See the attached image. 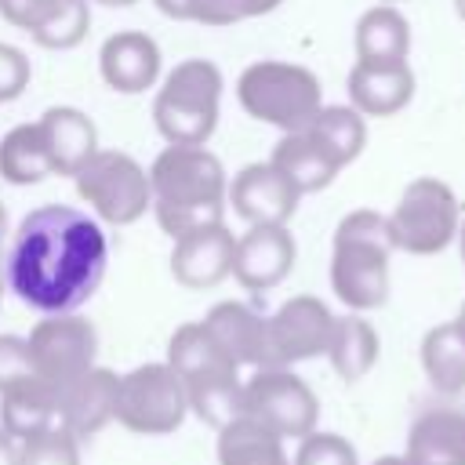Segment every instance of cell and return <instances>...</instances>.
<instances>
[{"label": "cell", "mask_w": 465, "mask_h": 465, "mask_svg": "<svg viewBox=\"0 0 465 465\" xmlns=\"http://www.w3.org/2000/svg\"><path fill=\"white\" fill-rule=\"evenodd\" d=\"M454 11H458V18L465 22V0H454Z\"/></svg>", "instance_id": "obj_45"}, {"label": "cell", "mask_w": 465, "mask_h": 465, "mask_svg": "<svg viewBox=\"0 0 465 465\" xmlns=\"http://www.w3.org/2000/svg\"><path fill=\"white\" fill-rule=\"evenodd\" d=\"M0 294H4V291H0Z\"/></svg>", "instance_id": "obj_48"}, {"label": "cell", "mask_w": 465, "mask_h": 465, "mask_svg": "<svg viewBox=\"0 0 465 465\" xmlns=\"http://www.w3.org/2000/svg\"><path fill=\"white\" fill-rule=\"evenodd\" d=\"M269 163H272L302 196L327 189V185L338 178V171H341V167L323 153V145H320L309 131H291V134H283V138L276 142Z\"/></svg>", "instance_id": "obj_24"}, {"label": "cell", "mask_w": 465, "mask_h": 465, "mask_svg": "<svg viewBox=\"0 0 465 465\" xmlns=\"http://www.w3.org/2000/svg\"><path fill=\"white\" fill-rule=\"evenodd\" d=\"M29 76H33V65H29L25 51L0 40V105L15 102L29 87Z\"/></svg>", "instance_id": "obj_36"}, {"label": "cell", "mask_w": 465, "mask_h": 465, "mask_svg": "<svg viewBox=\"0 0 465 465\" xmlns=\"http://www.w3.org/2000/svg\"><path fill=\"white\" fill-rule=\"evenodd\" d=\"M305 131L323 145V153L338 167L352 163L367 145V116L356 113L352 105H320V113Z\"/></svg>", "instance_id": "obj_29"}, {"label": "cell", "mask_w": 465, "mask_h": 465, "mask_svg": "<svg viewBox=\"0 0 465 465\" xmlns=\"http://www.w3.org/2000/svg\"><path fill=\"white\" fill-rule=\"evenodd\" d=\"M381 4H396V0H381Z\"/></svg>", "instance_id": "obj_47"}, {"label": "cell", "mask_w": 465, "mask_h": 465, "mask_svg": "<svg viewBox=\"0 0 465 465\" xmlns=\"http://www.w3.org/2000/svg\"><path fill=\"white\" fill-rule=\"evenodd\" d=\"M389 218L360 207L349 211L334 229L331 247V291L352 312H371L389 302V262H392Z\"/></svg>", "instance_id": "obj_3"}, {"label": "cell", "mask_w": 465, "mask_h": 465, "mask_svg": "<svg viewBox=\"0 0 465 465\" xmlns=\"http://www.w3.org/2000/svg\"><path fill=\"white\" fill-rule=\"evenodd\" d=\"M302 193L265 160L247 163L229 182V203L232 214H240L247 225H287L298 211Z\"/></svg>", "instance_id": "obj_13"}, {"label": "cell", "mask_w": 465, "mask_h": 465, "mask_svg": "<svg viewBox=\"0 0 465 465\" xmlns=\"http://www.w3.org/2000/svg\"><path fill=\"white\" fill-rule=\"evenodd\" d=\"M58 0H0V18L11 22L15 29H25L33 33L54 7Z\"/></svg>", "instance_id": "obj_37"}, {"label": "cell", "mask_w": 465, "mask_h": 465, "mask_svg": "<svg viewBox=\"0 0 465 465\" xmlns=\"http://www.w3.org/2000/svg\"><path fill=\"white\" fill-rule=\"evenodd\" d=\"M0 465H18V440L0 429Z\"/></svg>", "instance_id": "obj_38"}, {"label": "cell", "mask_w": 465, "mask_h": 465, "mask_svg": "<svg viewBox=\"0 0 465 465\" xmlns=\"http://www.w3.org/2000/svg\"><path fill=\"white\" fill-rule=\"evenodd\" d=\"M4 258H7V211L0 203V291H4Z\"/></svg>", "instance_id": "obj_40"}, {"label": "cell", "mask_w": 465, "mask_h": 465, "mask_svg": "<svg viewBox=\"0 0 465 465\" xmlns=\"http://www.w3.org/2000/svg\"><path fill=\"white\" fill-rule=\"evenodd\" d=\"M76 196L109 225H131L153 211L149 171L124 149H98L76 174Z\"/></svg>", "instance_id": "obj_7"}, {"label": "cell", "mask_w": 465, "mask_h": 465, "mask_svg": "<svg viewBox=\"0 0 465 465\" xmlns=\"http://www.w3.org/2000/svg\"><path fill=\"white\" fill-rule=\"evenodd\" d=\"M389 218V232H392V247L407 251V254H440L450 247V240H458V225H461V203L454 196V189L443 178H414L392 214Z\"/></svg>", "instance_id": "obj_6"}, {"label": "cell", "mask_w": 465, "mask_h": 465, "mask_svg": "<svg viewBox=\"0 0 465 465\" xmlns=\"http://www.w3.org/2000/svg\"><path fill=\"white\" fill-rule=\"evenodd\" d=\"M185 396H189V411L214 432L243 418V378L240 367L232 363L185 378Z\"/></svg>", "instance_id": "obj_21"}, {"label": "cell", "mask_w": 465, "mask_h": 465, "mask_svg": "<svg viewBox=\"0 0 465 465\" xmlns=\"http://www.w3.org/2000/svg\"><path fill=\"white\" fill-rule=\"evenodd\" d=\"M58 425V392L44 381H22L7 392H0V429L7 436H15L18 443L47 432Z\"/></svg>", "instance_id": "obj_22"}, {"label": "cell", "mask_w": 465, "mask_h": 465, "mask_svg": "<svg viewBox=\"0 0 465 465\" xmlns=\"http://www.w3.org/2000/svg\"><path fill=\"white\" fill-rule=\"evenodd\" d=\"M283 0H251V18H258V15H269V11H276Z\"/></svg>", "instance_id": "obj_41"}, {"label": "cell", "mask_w": 465, "mask_h": 465, "mask_svg": "<svg viewBox=\"0 0 465 465\" xmlns=\"http://www.w3.org/2000/svg\"><path fill=\"white\" fill-rule=\"evenodd\" d=\"M458 327L465 331V302H461V312H458Z\"/></svg>", "instance_id": "obj_46"}, {"label": "cell", "mask_w": 465, "mask_h": 465, "mask_svg": "<svg viewBox=\"0 0 465 465\" xmlns=\"http://www.w3.org/2000/svg\"><path fill=\"white\" fill-rule=\"evenodd\" d=\"M414 98V73L407 62L374 65L356 62L349 69V105L363 116H392Z\"/></svg>", "instance_id": "obj_18"}, {"label": "cell", "mask_w": 465, "mask_h": 465, "mask_svg": "<svg viewBox=\"0 0 465 465\" xmlns=\"http://www.w3.org/2000/svg\"><path fill=\"white\" fill-rule=\"evenodd\" d=\"M116 392L120 374L94 363L91 371L58 389V425L76 440L98 436L109 421H116Z\"/></svg>", "instance_id": "obj_16"}, {"label": "cell", "mask_w": 465, "mask_h": 465, "mask_svg": "<svg viewBox=\"0 0 465 465\" xmlns=\"http://www.w3.org/2000/svg\"><path fill=\"white\" fill-rule=\"evenodd\" d=\"M421 371L429 385L443 396L465 392V331L458 320L436 323L421 338Z\"/></svg>", "instance_id": "obj_26"}, {"label": "cell", "mask_w": 465, "mask_h": 465, "mask_svg": "<svg viewBox=\"0 0 465 465\" xmlns=\"http://www.w3.org/2000/svg\"><path fill=\"white\" fill-rule=\"evenodd\" d=\"M371 465H414L407 454H381V458H374Z\"/></svg>", "instance_id": "obj_42"}, {"label": "cell", "mask_w": 465, "mask_h": 465, "mask_svg": "<svg viewBox=\"0 0 465 465\" xmlns=\"http://www.w3.org/2000/svg\"><path fill=\"white\" fill-rule=\"evenodd\" d=\"M414 465H465V411L432 407L411 421L407 450Z\"/></svg>", "instance_id": "obj_19"}, {"label": "cell", "mask_w": 465, "mask_h": 465, "mask_svg": "<svg viewBox=\"0 0 465 465\" xmlns=\"http://www.w3.org/2000/svg\"><path fill=\"white\" fill-rule=\"evenodd\" d=\"M87 29H91V7H87V0H58L51 7V15L29 36L40 47H47V51H69V47H76L87 36Z\"/></svg>", "instance_id": "obj_31"}, {"label": "cell", "mask_w": 465, "mask_h": 465, "mask_svg": "<svg viewBox=\"0 0 465 465\" xmlns=\"http://www.w3.org/2000/svg\"><path fill=\"white\" fill-rule=\"evenodd\" d=\"M334 312L316 294H294L269 316V341L276 367H291L327 352Z\"/></svg>", "instance_id": "obj_11"}, {"label": "cell", "mask_w": 465, "mask_h": 465, "mask_svg": "<svg viewBox=\"0 0 465 465\" xmlns=\"http://www.w3.org/2000/svg\"><path fill=\"white\" fill-rule=\"evenodd\" d=\"M18 465H84L80 461V440L65 432L62 425L18 443Z\"/></svg>", "instance_id": "obj_32"}, {"label": "cell", "mask_w": 465, "mask_h": 465, "mask_svg": "<svg viewBox=\"0 0 465 465\" xmlns=\"http://www.w3.org/2000/svg\"><path fill=\"white\" fill-rule=\"evenodd\" d=\"M251 18V0H185V22L225 29Z\"/></svg>", "instance_id": "obj_35"}, {"label": "cell", "mask_w": 465, "mask_h": 465, "mask_svg": "<svg viewBox=\"0 0 465 465\" xmlns=\"http://www.w3.org/2000/svg\"><path fill=\"white\" fill-rule=\"evenodd\" d=\"M236 102L251 120L280 127L283 134L305 131L323 105V87L312 69L298 62L262 58L251 62L236 80Z\"/></svg>", "instance_id": "obj_5"}, {"label": "cell", "mask_w": 465, "mask_h": 465, "mask_svg": "<svg viewBox=\"0 0 465 465\" xmlns=\"http://www.w3.org/2000/svg\"><path fill=\"white\" fill-rule=\"evenodd\" d=\"M232 251H236V236L225 229V222L193 229L174 240L171 276L185 291H211L225 276H232Z\"/></svg>", "instance_id": "obj_15"}, {"label": "cell", "mask_w": 465, "mask_h": 465, "mask_svg": "<svg viewBox=\"0 0 465 465\" xmlns=\"http://www.w3.org/2000/svg\"><path fill=\"white\" fill-rule=\"evenodd\" d=\"M378 349H381V341H378V331L371 327V320H363L360 312H349V316H334V331H331L323 356L331 360V367L341 381H360L378 363Z\"/></svg>", "instance_id": "obj_25"}, {"label": "cell", "mask_w": 465, "mask_h": 465, "mask_svg": "<svg viewBox=\"0 0 465 465\" xmlns=\"http://www.w3.org/2000/svg\"><path fill=\"white\" fill-rule=\"evenodd\" d=\"M149 185L153 214L171 240L225 218L229 178L207 145H167L149 167Z\"/></svg>", "instance_id": "obj_2"}, {"label": "cell", "mask_w": 465, "mask_h": 465, "mask_svg": "<svg viewBox=\"0 0 465 465\" xmlns=\"http://www.w3.org/2000/svg\"><path fill=\"white\" fill-rule=\"evenodd\" d=\"M222 69L211 58H185L178 62L156 98H153V124L167 145H207L218 127L222 109Z\"/></svg>", "instance_id": "obj_4"}, {"label": "cell", "mask_w": 465, "mask_h": 465, "mask_svg": "<svg viewBox=\"0 0 465 465\" xmlns=\"http://www.w3.org/2000/svg\"><path fill=\"white\" fill-rule=\"evenodd\" d=\"M54 174L40 124H18L0 138V178L11 185H36Z\"/></svg>", "instance_id": "obj_27"}, {"label": "cell", "mask_w": 465, "mask_h": 465, "mask_svg": "<svg viewBox=\"0 0 465 465\" xmlns=\"http://www.w3.org/2000/svg\"><path fill=\"white\" fill-rule=\"evenodd\" d=\"M36 124L44 131V142H47L54 174L73 178L98 153V131H94L91 116L80 113V109H73V105H51Z\"/></svg>", "instance_id": "obj_20"}, {"label": "cell", "mask_w": 465, "mask_h": 465, "mask_svg": "<svg viewBox=\"0 0 465 465\" xmlns=\"http://www.w3.org/2000/svg\"><path fill=\"white\" fill-rule=\"evenodd\" d=\"M167 363L178 371V378L185 381V378H193V374H203V371H211V367H225V363H232L218 345H214V338L207 334V327L196 320V323H182L174 334H171V341H167ZM236 367V363H232Z\"/></svg>", "instance_id": "obj_30"}, {"label": "cell", "mask_w": 465, "mask_h": 465, "mask_svg": "<svg viewBox=\"0 0 465 465\" xmlns=\"http://www.w3.org/2000/svg\"><path fill=\"white\" fill-rule=\"evenodd\" d=\"M294 258L298 243L287 232V225H247V232L236 236L232 280L243 291H272L291 276Z\"/></svg>", "instance_id": "obj_12"}, {"label": "cell", "mask_w": 465, "mask_h": 465, "mask_svg": "<svg viewBox=\"0 0 465 465\" xmlns=\"http://www.w3.org/2000/svg\"><path fill=\"white\" fill-rule=\"evenodd\" d=\"M98 4H105V7H131L134 0H98Z\"/></svg>", "instance_id": "obj_44"}, {"label": "cell", "mask_w": 465, "mask_h": 465, "mask_svg": "<svg viewBox=\"0 0 465 465\" xmlns=\"http://www.w3.org/2000/svg\"><path fill=\"white\" fill-rule=\"evenodd\" d=\"M160 47L142 29H120L98 47V73L120 94H142L160 80Z\"/></svg>", "instance_id": "obj_17"}, {"label": "cell", "mask_w": 465, "mask_h": 465, "mask_svg": "<svg viewBox=\"0 0 465 465\" xmlns=\"http://www.w3.org/2000/svg\"><path fill=\"white\" fill-rule=\"evenodd\" d=\"M105 265L109 240L98 218L69 203H44L29 211L11 232L4 283L22 305L58 316L91 302L105 280Z\"/></svg>", "instance_id": "obj_1"}, {"label": "cell", "mask_w": 465, "mask_h": 465, "mask_svg": "<svg viewBox=\"0 0 465 465\" xmlns=\"http://www.w3.org/2000/svg\"><path fill=\"white\" fill-rule=\"evenodd\" d=\"M189 414V396L185 381L178 371L163 363H142L127 374H120V392H116V421L127 432L138 436H167L182 429Z\"/></svg>", "instance_id": "obj_8"}, {"label": "cell", "mask_w": 465, "mask_h": 465, "mask_svg": "<svg viewBox=\"0 0 465 465\" xmlns=\"http://www.w3.org/2000/svg\"><path fill=\"white\" fill-rule=\"evenodd\" d=\"M160 7V15L174 18V22H185V0H153Z\"/></svg>", "instance_id": "obj_39"}, {"label": "cell", "mask_w": 465, "mask_h": 465, "mask_svg": "<svg viewBox=\"0 0 465 465\" xmlns=\"http://www.w3.org/2000/svg\"><path fill=\"white\" fill-rule=\"evenodd\" d=\"M458 247H461V262H465V218H461V225H458Z\"/></svg>", "instance_id": "obj_43"}, {"label": "cell", "mask_w": 465, "mask_h": 465, "mask_svg": "<svg viewBox=\"0 0 465 465\" xmlns=\"http://www.w3.org/2000/svg\"><path fill=\"white\" fill-rule=\"evenodd\" d=\"M40 378L33 367V352H29V338L22 334H0V392Z\"/></svg>", "instance_id": "obj_34"}, {"label": "cell", "mask_w": 465, "mask_h": 465, "mask_svg": "<svg viewBox=\"0 0 465 465\" xmlns=\"http://www.w3.org/2000/svg\"><path fill=\"white\" fill-rule=\"evenodd\" d=\"M214 345L236 363V367H276L272 341H269V316L251 309L247 302H218L200 320Z\"/></svg>", "instance_id": "obj_14"}, {"label": "cell", "mask_w": 465, "mask_h": 465, "mask_svg": "<svg viewBox=\"0 0 465 465\" xmlns=\"http://www.w3.org/2000/svg\"><path fill=\"white\" fill-rule=\"evenodd\" d=\"M29 352H33L36 374L58 392L62 385H69L73 378H80L84 371L94 367L98 331L91 320H84L76 312L44 316L29 331Z\"/></svg>", "instance_id": "obj_10"}, {"label": "cell", "mask_w": 465, "mask_h": 465, "mask_svg": "<svg viewBox=\"0 0 465 465\" xmlns=\"http://www.w3.org/2000/svg\"><path fill=\"white\" fill-rule=\"evenodd\" d=\"M352 47H356V62H374V65L407 62L411 25L396 11V4H374L360 15L356 33H352Z\"/></svg>", "instance_id": "obj_23"}, {"label": "cell", "mask_w": 465, "mask_h": 465, "mask_svg": "<svg viewBox=\"0 0 465 465\" xmlns=\"http://www.w3.org/2000/svg\"><path fill=\"white\" fill-rule=\"evenodd\" d=\"M218 465H291V458L283 450V436L254 418H236L218 429Z\"/></svg>", "instance_id": "obj_28"}, {"label": "cell", "mask_w": 465, "mask_h": 465, "mask_svg": "<svg viewBox=\"0 0 465 465\" xmlns=\"http://www.w3.org/2000/svg\"><path fill=\"white\" fill-rule=\"evenodd\" d=\"M243 418H254L283 440H302L320 421V400L291 367H258L243 381Z\"/></svg>", "instance_id": "obj_9"}, {"label": "cell", "mask_w": 465, "mask_h": 465, "mask_svg": "<svg viewBox=\"0 0 465 465\" xmlns=\"http://www.w3.org/2000/svg\"><path fill=\"white\" fill-rule=\"evenodd\" d=\"M291 465H360V454L345 436L312 429L309 436L298 440V450H294Z\"/></svg>", "instance_id": "obj_33"}]
</instances>
